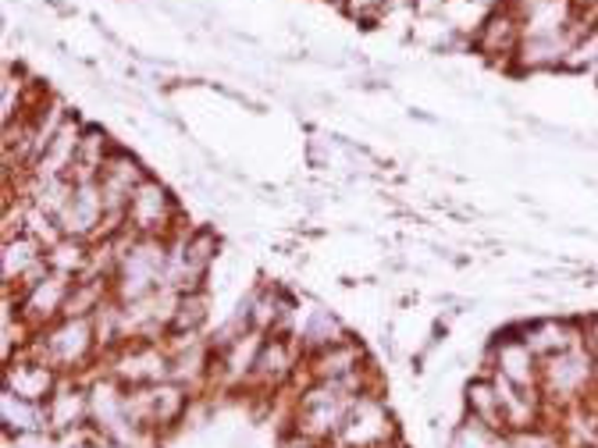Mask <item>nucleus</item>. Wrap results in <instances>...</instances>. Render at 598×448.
Here are the masks:
<instances>
[{
  "label": "nucleus",
  "mask_w": 598,
  "mask_h": 448,
  "mask_svg": "<svg viewBox=\"0 0 598 448\" xmlns=\"http://www.w3.org/2000/svg\"><path fill=\"white\" fill-rule=\"evenodd\" d=\"M26 353L40 356L61 377H85V370L104 364V353L97 346L93 317H61L43 332L32 335Z\"/></svg>",
  "instance_id": "f257e3e1"
},
{
  "label": "nucleus",
  "mask_w": 598,
  "mask_h": 448,
  "mask_svg": "<svg viewBox=\"0 0 598 448\" xmlns=\"http://www.w3.org/2000/svg\"><path fill=\"white\" fill-rule=\"evenodd\" d=\"M598 391V364L588 342H574L549 359H541V395H545V424H556L567 406L591 399Z\"/></svg>",
  "instance_id": "f03ea898"
},
{
  "label": "nucleus",
  "mask_w": 598,
  "mask_h": 448,
  "mask_svg": "<svg viewBox=\"0 0 598 448\" xmlns=\"http://www.w3.org/2000/svg\"><path fill=\"white\" fill-rule=\"evenodd\" d=\"M164 267H168V238H150V235H129V243L118 261L111 292L118 303H135L153 296L164 285Z\"/></svg>",
  "instance_id": "7ed1b4c3"
},
{
  "label": "nucleus",
  "mask_w": 598,
  "mask_h": 448,
  "mask_svg": "<svg viewBox=\"0 0 598 448\" xmlns=\"http://www.w3.org/2000/svg\"><path fill=\"white\" fill-rule=\"evenodd\" d=\"M356 399H361V395H346L324 381H311V385H303V391L293 399V420H288V427H296L303 435L332 445Z\"/></svg>",
  "instance_id": "20e7f679"
},
{
  "label": "nucleus",
  "mask_w": 598,
  "mask_h": 448,
  "mask_svg": "<svg viewBox=\"0 0 598 448\" xmlns=\"http://www.w3.org/2000/svg\"><path fill=\"white\" fill-rule=\"evenodd\" d=\"M399 427L392 420V409L382 391H367L353 403L346 424L328 448H399Z\"/></svg>",
  "instance_id": "39448f33"
},
{
  "label": "nucleus",
  "mask_w": 598,
  "mask_h": 448,
  "mask_svg": "<svg viewBox=\"0 0 598 448\" xmlns=\"http://www.w3.org/2000/svg\"><path fill=\"white\" fill-rule=\"evenodd\" d=\"M125 228L132 235H150V238H171L185 228L182 206L161 179L146 175L143 185L132 193L129 211H125Z\"/></svg>",
  "instance_id": "423d86ee"
},
{
  "label": "nucleus",
  "mask_w": 598,
  "mask_h": 448,
  "mask_svg": "<svg viewBox=\"0 0 598 448\" xmlns=\"http://www.w3.org/2000/svg\"><path fill=\"white\" fill-rule=\"evenodd\" d=\"M303 359H306V349L300 346L296 335H267L264 346H261V356H256V367H253V374H250V381H246L243 391L261 395V399L285 391L300 377Z\"/></svg>",
  "instance_id": "0eeeda50"
},
{
  "label": "nucleus",
  "mask_w": 598,
  "mask_h": 448,
  "mask_svg": "<svg viewBox=\"0 0 598 448\" xmlns=\"http://www.w3.org/2000/svg\"><path fill=\"white\" fill-rule=\"evenodd\" d=\"M482 374H499L509 385L527 388V391L541 388V359L524 342L520 324L506 327V332L491 338V346L485 349V359H482Z\"/></svg>",
  "instance_id": "6e6552de"
},
{
  "label": "nucleus",
  "mask_w": 598,
  "mask_h": 448,
  "mask_svg": "<svg viewBox=\"0 0 598 448\" xmlns=\"http://www.w3.org/2000/svg\"><path fill=\"white\" fill-rule=\"evenodd\" d=\"M104 370L125 388H146L171 377V353L164 342H129L104 356Z\"/></svg>",
  "instance_id": "1a4fd4ad"
},
{
  "label": "nucleus",
  "mask_w": 598,
  "mask_h": 448,
  "mask_svg": "<svg viewBox=\"0 0 598 448\" xmlns=\"http://www.w3.org/2000/svg\"><path fill=\"white\" fill-rule=\"evenodd\" d=\"M520 40H524V29H520L517 11H513L509 4H503V8H491L485 14V22L477 26V32L470 37V50L482 61L513 72V58H517Z\"/></svg>",
  "instance_id": "9d476101"
},
{
  "label": "nucleus",
  "mask_w": 598,
  "mask_h": 448,
  "mask_svg": "<svg viewBox=\"0 0 598 448\" xmlns=\"http://www.w3.org/2000/svg\"><path fill=\"white\" fill-rule=\"evenodd\" d=\"M72 182H75L72 200H68L64 211L58 214L61 232L97 243V238L104 235V224H108L104 193H100V182H97V179H72Z\"/></svg>",
  "instance_id": "9b49d317"
},
{
  "label": "nucleus",
  "mask_w": 598,
  "mask_h": 448,
  "mask_svg": "<svg viewBox=\"0 0 598 448\" xmlns=\"http://www.w3.org/2000/svg\"><path fill=\"white\" fill-rule=\"evenodd\" d=\"M364 367H371L367 349L356 338L338 342V346H328L321 353H306L303 370L296 377V385H311V381H342V377L361 374Z\"/></svg>",
  "instance_id": "f8f14e48"
},
{
  "label": "nucleus",
  "mask_w": 598,
  "mask_h": 448,
  "mask_svg": "<svg viewBox=\"0 0 598 448\" xmlns=\"http://www.w3.org/2000/svg\"><path fill=\"white\" fill-rule=\"evenodd\" d=\"M72 285H75V278L50 271L40 285H32L26 296L19 299V314L32 327V335L64 317V306H68V296H72Z\"/></svg>",
  "instance_id": "ddd939ff"
},
{
  "label": "nucleus",
  "mask_w": 598,
  "mask_h": 448,
  "mask_svg": "<svg viewBox=\"0 0 598 448\" xmlns=\"http://www.w3.org/2000/svg\"><path fill=\"white\" fill-rule=\"evenodd\" d=\"M58 385H61V374L50 364H43L40 356L26 353V349L4 364V391L19 395V399L47 403L50 395L58 391Z\"/></svg>",
  "instance_id": "4468645a"
},
{
  "label": "nucleus",
  "mask_w": 598,
  "mask_h": 448,
  "mask_svg": "<svg viewBox=\"0 0 598 448\" xmlns=\"http://www.w3.org/2000/svg\"><path fill=\"white\" fill-rule=\"evenodd\" d=\"M47 420L54 435L90 427V385H85V377H61L58 391L47 399Z\"/></svg>",
  "instance_id": "2eb2a0df"
},
{
  "label": "nucleus",
  "mask_w": 598,
  "mask_h": 448,
  "mask_svg": "<svg viewBox=\"0 0 598 448\" xmlns=\"http://www.w3.org/2000/svg\"><path fill=\"white\" fill-rule=\"evenodd\" d=\"M520 335L527 346L535 349L538 359H549L562 349H570L574 342H585V320H570V317H538L520 324Z\"/></svg>",
  "instance_id": "dca6fc26"
},
{
  "label": "nucleus",
  "mask_w": 598,
  "mask_h": 448,
  "mask_svg": "<svg viewBox=\"0 0 598 448\" xmlns=\"http://www.w3.org/2000/svg\"><path fill=\"white\" fill-rule=\"evenodd\" d=\"M296 338L306 353H321L353 335H349V327L338 320V314H332V309H324V306H314L311 314L296 320Z\"/></svg>",
  "instance_id": "f3484780"
},
{
  "label": "nucleus",
  "mask_w": 598,
  "mask_h": 448,
  "mask_svg": "<svg viewBox=\"0 0 598 448\" xmlns=\"http://www.w3.org/2000/svg\"><path fill=\"white\" fill-rule=\"evenodd\" d=\"M0 424H4V435H29V430H50L47 420V403H29L19 395L4 391L0 395Z\"/></svg>",
  "instance_id": "a211bd4d"
},
{
  "label": "nucleus",
  "mask_w": 598,
  "mask_h": 448,
  "mask_svg": "<svg viewBox=\"0 0 598 448\" xmlns=\"http://www.w3.org/2000/svg\"><path fill=\"white\" fill-rule=\"evenodd\" d=\"M118 146L111 143V135L97 125H85L82 129V140H79V157H75V167H72V179H100V171H104L108 157Z\"/></svg>",
  "instance_id": "6ab92c4d"
},
{
  "label": "nucleus",
  "mask_w": 598,
  "mask_h": 448,
  "mask_svg": "<svg viewBox=\"0 0 598 448\" xmlns=\"http://www.w3.org/2000/svg\"><path fill=\"white\" fill-rule=\"evenodd\" d=\"M464 413H470V417H477V420L495 427V430H506L499 391H495V381L488 374H477L474 381L464 388Z\"/></svg>",
  "instance_id": "aec40b11"
},
{
  "label": "nucleus",
  "mask_w": 598,
  "mask_h": 448,
  "mask_svg": "<svg viewBox=\"0 0 598 448\" xmlns=\"http://www.w3.org/2000/svg\"><path fill=\"white\" fill-rule=\"evenodd\" d=\"M47 264H50V271L68 274V278H82L93 264V243L90 238L61 235L58 243L47 250Z\"/></svg>",
  "instance_id": "412c9836"
},
{
  "label": "nucleus",
  "mask_w": 598,
  "mask_h": 448,
  "mask_svg": "<svg viewBox=\"0 0 598 448\" xmlns=\"http://www.w3.org/2000/svg\"><path fill=\"white\" fill-rule=\"evenodd\" d=\"M211 314V296L207 288H196V292H182L179 306H175V320H171V332L168 335H190V332H203Z\"/></svg>",
  "instance_id": "4be33fe9"
},
{
  "label": "nucleus",
  "mask_w": 598,
  "mask_h": 448,
  "mask_svg": "<svg viewBox=\"0 0 598 448\" xmlns=\"http://www.w3.org/2000/svg\"><path fill=\"white\" fill-rule=\"evenodd\" d=\"M499 435L503 430H495L477 417H470V413H464V417L453 424L446 448H495L499 445Z\"/></svg>",
  "instance_id": "5701e85b"
},
{
  "label": "nucleus",
  "mask_w": 598,
  "mask_h": 448,
  "mask_svg": "<svg viewBox=\"0 0 598 448\" xmlns=\"http://www.w3.org/2000/svg\"><path fill=\"white\" fill-rule=\"evenodd\" d=\"M506 438L513 448H567L562 430L556 424H538V427H527V430H506Z\"/></svg>",
  "instance_id": "b1692460"
},
{
  "label": "nucleus",
  "mask_w": 598,
  "mask_h": 448,
  "mask_svg": "<svg viewBox=\"0 0 598 448\" xmlns=\"http://www.w3.org/2000/svg\"><path fill=\"white\" fill-rule=\"evenodd\" d=\"M388 8H392V0H346V11L349 19H356V22H367V29H371V22H382L385 14H388Z\"/></svg>",
  "instance_id": "393cba45"
},
{
  "label": "nucleus",
  "mask_w": 598,
  "mask_h": 448,
  "mask_svg": "<svg viewBox=\"0 0 598 448\" xmlns=\"http://www.w3.org/2000/svg\"><path fill=\"white\" fill-rule=\"evenodd\" d=\"M8 448H54V430H29V435H4Z\"/></svg>",
  "instance_id": "a878e982"
},
{
  "label": "nucleus",
  "mask_w": 598,
  "mask_h": 448,
  "mask_svg": "<svg viewBox=\"0 0 598 448\" xmlns=\"http://www.w3.org/2000/svg\"><path fill=\"white\" fill-rule=\"evenodd\" d=\"M275 448H328L324 441H317V438H311V435H303V430H296V427H285L282 435H278V445Z\"/></svg>",
  "instance_id": "bb28decb"
},
{
  "label": "nucleus",
  "mask_w": 598,
  "mask_h": 448,
  "mask_svg": "<svg viewBox=\"0 0 598 448\" xmlns=\"http://www.w3.org/2000/svg\"><path fill=\"white\" fill-rule=\"evenodd\" d=\"M585 342H588V349L595 353V364H598V314L585 320Z\"/></svg>",
  "instance_id": "cd10ccee"
},
{
  "label": "nucleus",
  "mask_w": 598,
  "mask_h": 448,
  "mask_svg": "<svg viewBox=\"0 0 598 448\" xmlns=\"http://www.w3.org/2000/svg\"><path fill=\"white\" fill-rule=\"evenodd\" d=\"M85 448H122V445L111 441V438H104V435H100V430H97V438H93L90 445H85Z\"/></svg>",
  "instance_id": "c85d7f7f"
},
{
  "label": "nucleus",
  "mask_w": 598,
  "mask_h": 448,
  "mask_svg": "<svg viewBox=\"0 0 598 448\" xmlns=\"http://www.w3.org/2000/svg\"><path fill=\"white\" fill-rule=\"evenodd\" d=\"M328 4H338V8H346V0H328Z\"/></svg>",
  "instance_id": "c756f323"
},
{
  "label": "nucleus",
  "mask_w": 598,
  "mask_h": 448,
  "mask_svg": "<svg viewBox=\"0 0 598 448\" xmlns=\"http://www.w3.org/2000/svg\"><path fill=\"white\" fill-rule=\"evenodd\" d=\"M595 75H598V68H595Z\"/></svg>",
  "instance_id": "7c9ffc66"
},
{
  "label": "nucleus",
  "mask_w": 598,
  "mask_h": 448,
  "mask_svg": "<svg viewBox=\"0 0 598 448\" xmlns=\"http://www.w3.org/2000/svg\"><path fill=\"white\" fill-rule=\"evenodd\" d=\"M399 448H406V445H399Z\"/></svg>",
  "instance_id": "2f4dec72"
}]
</instances>
